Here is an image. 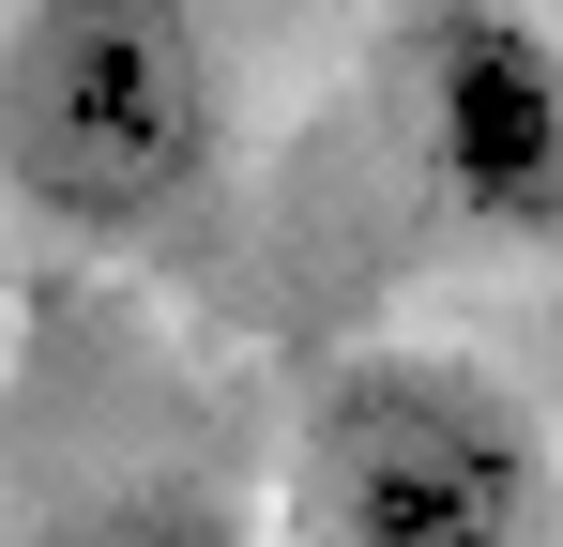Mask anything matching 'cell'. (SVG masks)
Listing matches in <instances>:
<instances>
[{"instance_id":"cell-3","label":"cell","mask_w":563,"mask_h":547,"mask_svg":"<svg viewBox=\"0 0 563 547\" xmlns=\"http://www.w3.org/2000/svg\"><path fill=\"white\" fill-rule=\"evenodd\" d=\"M411 91H427V182L472 228L549 244L563 228V46L518 0H442Z\"/></svg>"},{"instance_id":"cell-1","label":"cell","mask_w":563,"mask_h":547,"mask_svg":"<svg viewBox=\"0 0 563 547\" xmlns=\"http://www.w3.org/2000/svg\"><path fill=\"white\" fill-rule=\"evenodd\" d=\"M229 168V62L198 0H15L0 15V198L77 228V244H153L184 228Z\"/></svg>"},{"instance_id":"cell-2","label":"cell","mask_w":563,"mask_h":547,"mask_svg":"<svg viewBox=\"0 0 563 547\" xmlns=\"http://www.w3.org/2000/svg\"><path fill=\"white\" fill-rule=\"evenodd\" d=\"M305 547H549V442L472 350H351L289 442Z\"/></svg>"},{"instance_id":"cell-4","label":"cell","mask_w":563,"mask_h":547,"mask_svg":"<svg viewBox=\"0 0 563 547\" xmlns=\"http://www.w3.org/2000/svg\"><path fill=\"white\" fill-rule=\"evenodd\" d=\"M46 547H260L213 487H184V471H122V487H92V502H62V533Z\"/></svg>"}]
</instances>
